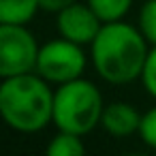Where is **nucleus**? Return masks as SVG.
Listing matches in <instances>:
<instances>
[{"instance_id": "obj_14", "label": "nucleus", "mask_w": 156, "mask_h": 156, "mask_svg": "<svg viewBox=\"0 0 156 156\" xmlns=\"http://www.w3.org/2000/svg\"><path fill=\"white\" fill-rule=\"evenodd\" d=\"M73 2H77V0H39L41 9L43 11H49V13H60L62 9H66Z\"/></svg>"}, {"instance_id": "obj_4", "label": "nucleus", "mask_w": 156, "mask_h": 156, "mask_svg": "<svg viewBox=\"0 0 156 156\" xmlns=\"http://www.w3.org/2000/svg\"><path fill=\"white\" fill-rule=\"evenodd\" d=\"M41 47L26 26L0 24V75L13 77L37 71Z\"/></svg>"}, {"instance_id": "obj_2", "label": "nucleus", "mask_w": 156, "mask_h": 156, "mask_svg": "<svg viewBox=\"0 0 156 156\" xmlns=\"http://www.w3.org/2000/svg\"><path fill=\"white\" fill-rule=\"evenodd\" d=\"M0 113L17 133H39L54 122V92L49 81L34 73L2 77Z\"/></svg>"}, {"instance_id": "obj_10", "label": "nucleus", "mask_w": 156, "mask_h": 156, "mask_svg": "<svg viewBox=\"0 0 156 156\" xmlns=\"http://www.w3.org/2000/svg\"><path fill=\"white\" fill-rule=\"evenodd\" d=\"M88 5L103 22H118L128 13L133 0H88Z\"/></svg>"}, {"instance_id": "obj_13", "label": "nucleus", "mask_w": 156, "mask_h": 156, "mask_svg": "<svg viewBox=\"0 0 156 156\" xmlns=\"http://www.w3.org/2000/svg\"><path fill=\"white\" fill-rule=\"evenodd\" d=\"M139 135H141V141L147 147L156 150V107H152L150 111L143 113L141 126H139Z\"/></svg>"}, {"instance_id": "obj_6", "label": "nucleus", "mask_w": 156, "mask_h": 156, "mask_svg": "<svg viewBox=\"0 0 156 156\" xmlns=\"http://www.w3.org/2000/svg\"><path fill=\"white\" fill-rule=\"evenodd\" d=\"M103 24L105 22L96 15V11L90 5H79V2H73L66 9H62L56 20L60 37L79 45H92Z\"/></svg>"}, {"instance_id": "obj_5", "label": "nucleus", "mask_w": 156, "mask_h": 156, "mask_svg": "<svg viewBox=\"0 0 156 156\" xmlns=\"http://www.w3.org/2000/svg\"><path fill=\"white\" fill-rule=\"evenodd\" d=\"M86 71V54L79 43H73L69 39H56L41 47L37 73L45 77L49 83H66Z\"/></svg>"}, {"instance_id": "obj_9", "label": "nucleus", "mask_w": 156, "mask_h": 156, "mask_svg": "<svg viewBox=\"0 0 156 156\" xmlns=\"http://www.w3.org/2000/svg\"><path fill=\"white\" fill-rule=\"evenodd\" d=\"M49 156H79L86 152V145L81 141V135H75V133H66V130H60L49 143H47V150H45Z\"/></svg>"}, {"instance_id": "obj_3", "label": "nucleus", "mask_w": 156, "mask_h": 156, "mask_svg": "<svg viewBox=\"0 0 156 156\" xmlns=\"http://www.w3.org/2000/svg\"><path fill=\"white\" fill-rule=\"evenodd\" d=\"M103 109L101 90L88 79L77 77L60 83L54 92V124L58 130L83 137L101 124Z\"/></svg>"}, {"instance_id": "obj_1", "label": "nucleus", "mask_w": 156, "mask_h": 156, "mask_svg": "<svg viewBox=\"0 0 156 156\" xmlns=\"http://www.w3.org/2000/svg\"><path fill=\"white\" fill-rule=\"evenodd\" d=\"M147 39L139 28L118 20L105 22L92 41V64L109 83H130L141 79L147 60Z\"/></svg>"}, {"instance_id": "obj_8", "label": "nucleus", "mask_w": 156, "mask_h": 156, "mask_svg": "<svg viewBox=\"0 0 156 156\" xmlns=\"http://www.w3.org/2000/svg\"><path fill=\"white\" fill-rule=\"evenodd\" d=\"M39 9V0H0V24L26 26Z\"/></svg>"}, {"instance_id": "obj_11", "label": "nucleus", "mask_w": 156, "mask_h": 156, "mask_svg": "<svg viewBox=\"0 0 156 156\" xmlns=\"http://www.w3.org/2000/svg\"><path fill=\"white\" fill-rule=\"evenodd\" d=\"M139 30L150 45H156V0H145L139 11Z\"/></svg>"}, {"instance_id": "obj_12", "label": "nucleus", "mask_w": 156, "mask_h": 156, "mask_svg": "<svg viewBox=\"0 0 156 156\" xmlns=\"http://www.w3.org/2000/svg\"><path fill=\"white\" fill-rule=\"evenodd\" d=\"M141 83H143L145 92L156 98V45H152L147 51V60H145V66L141 73Z\"/></svg>"}, {"instance_id": "obj_7", "label": "nucleus", "mask_w": 156, "mask_h": 156, "mask_svg": "<svg viewBox=\"0 0 156 156\" xmlns=\"http://www.w3.org/2000/svg\"><path fill=\"white\" fill-rule=\"evenodd\" d=\"M141 118L143 115L128 103H109L103 109L101 126L113 137H128L133 133H139Z\"/></svg>"}]
</instances>
